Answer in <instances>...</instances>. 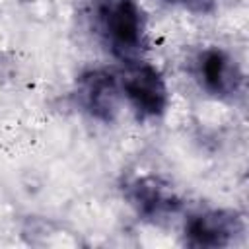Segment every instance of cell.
<instances>
[{"label": "cell", "instance_id": "cell-1", "mask_svg": "<svg viewBox=\"0 0 249 249\" xmlns=\"http://www.w3.org/2000/svg\"><path fill=\"white\" fill-rule=\"evenodd\" d=\"M95 29L107 49L134 62L146 49V19L136 0H95Z\"/></svg>", "mask_w": 249, "mask_h": 249}, {"label": "cell", "instance_id": "cell-2", "mask_svg": "<svg viewBox=\"0 0 249 249\" xmlns=\"http://www.w3.org/2000/svg\"><path fill=\"white\" fill-rule=\"evenodd\" d=\"M191 74L198 88L208 95L233 101L243 89V72L237 60L218 47L198 51L191 60Z\"/></svg>", "mask_w": 249, "mask_h": 249}, {"label": "cell", "instance_id": "cell-3", "mask_svg": "<svg viewBox=\"0 0 249 249\" xmlns=\"http://www.w3.org/2000/svg\"><path fill=\"white\" fill-rule=\"evenodd\" d=\"M121 91L136 111L138 119L160 117L167 107V88L161 74L144 62H128L119 78Z\"/></svg>", "mask_w": 249, "mask_h": 249}, {"label": "cell", "instance_id": "cell-4", "mask_svg": "<svg viewBox=\"0 0 249 249\" xmlns=\"http://www.w3.org/2000/svg\"><path fill=\"white\" fill-rule=\"evenodd\" d=\"M245 230L243 216L233 210H204L189 216L185 224V243L189 247H228Z\"/></svg>", "mask_w": 249, "mask_h": 249}, {"label": "cell", "instance_id": "cell-5", "mask_svg": "<svg viewBox=\"0 0 249 249\" xmlns=\"http://www.w3.org/2000/svg\"><path fill=\"white\" fill-rule=\"evenodd\" d=\"M124 196L140 216L152 222H161L177 214L183 206L175 189L160 177H136L124 187Z\"/></svg>", "mask_w": 249, "mask_h": 249}, {"label": "cell", "instance_id": "cell-6", "mask_svg": "<svg viewBox=\"0 0 249 249\" xmlns=\"http://www.w3.org/2000/svg\"><path fill=\"white\" fill-rule=\"evenodd\" d=\"M121 86L107 70H88L78 80V101L82 109L103 123H111L119 111Z\"/></svg>", "mask_w": 249, "mask_h": 249}, {"label": "cell", "instance_id": "cell-7", "mask_svg": "<svg viewBox=\"0 0 249 249\" xmlns=\"http://www.w3.org/2000/svg\"><path fill=\"white\" fill-rule=\"evenodd\" d=\"M167 4H179L195 14H212L216 8V0H161Z\"/></svg>", "mask_w": 249, "mask_h": 249}]
</instances>
